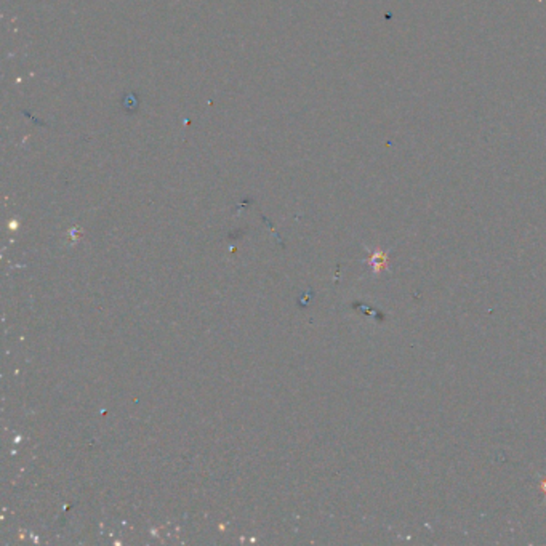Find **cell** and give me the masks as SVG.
Returning a JSON list of instances; mask_svg holds the SVG:
<instances>
[]
</instances>
